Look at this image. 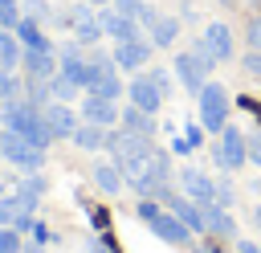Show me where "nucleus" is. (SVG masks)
<instances>
[{
	"label": "nucleus",
	"instance_id": "ea45409f",
	"mask_svg": "<svg viewBox=\"0 0 261 253\" xmlns=\"http://www.w3.org/2000/svg\"><path fill=\"white\" fill-rule=\"evenodd\" d=\"M82 253H114V245H110V237H98V241H90Z\"/></svg>",
	"mask_w": 261,
	"mask_h": 253
},
{
	"label": "nucleus",
	"instance_id": "7c9ffc66",
	"mask_svg": "<svg viewBox=\"0 0 261 253\" xmlns=\"http://www.w3.org/2000/svg\"><path fill=\"white\" fill-rule=\"evenodd\" d=\"M147 78L155 82V90H159L163 98H171V90H175V73H167V69H147Z\"/></svg>",
	"mask_w": 261,
	"mask_h": 253
},
{
	"label": "nucleus",
	"instance_id": "6ab92c4d",
	"mask_svg": "<svg viewBox=\"0 0 261 253\" xmlns=\"http://www.w3.org/2000/svg\"><path fill=\"white\" fill-rule=\"evenodd\" d=\"M126 94H130V106H139V110H147V114H155V110L167 102L147 73H143V78H130V82H126Z\"/></svg>",
	"mask_w": 261,
	"mask_h": 253
},
{
	"label": "nucleus",
	"instance_id": "79ce46f5",
	"mask_svg": "<svg viewBox=\"0 0 261 253\" xmlns=\"http://www.w3.org/2000/svg\"><path fill=\"white\" fill-rule=\"evenodd\" d=\"M204 135H208V131H204V127H188V131H184V139H188V143H192V147H196V143H200V139H204Z\"/></svg>",
	"mask_w": 261,
	"mask_h": 253
},
{
	"label": "nucleus",
	"instance_id": "b1692460",
	"mask_svg": "<svg viewBox=\"0 0 261 253\" xmlns=\"http://www.w3.org/2000/svg\"><path fill=\"white\" fill-rule=\"evenodd\" d=\"M118 127L155 139V114H147V110H139V106H122V110H118Z\"/></svg>",
	"mask_w": 261,
	"mask_h": 253
},
{
	"label": "nucleus",
	"instance_id": "a878e982",
	"mask_svg": "<svg viewBox=\"0 0 261 253\" xmlns=\"http://www.w3.org/2000/svg\"><path fill=\"white\" fill-rule=\"evenodd\" d=\"M20 57H24V45L16 41V33L0 29V69H20Z\"/></svg>",
	"mask_w": 261,
	"mask_h": 253
},
{
	"label": "nucleus",
	"instance_id": "39448f33",
	"mask_svg": "<svg viewBox=\"0 0 261 253\" xmlns=\"http://www.w3.org/2000/svg\"><path fill=\"white\" fill-rule=\"evenodd\" d=\"M212 163H216L224 175H232V171H241V167L249 163V139H245L241 127L228 122V127L216 135V143H212Z\"/></svg>",
	"mask_w": 261,
	"mask_h": 253
},
{
	"label": "nucleus",
	"instance_id": "a18cd8bd",
	"mask_svg": "<svg viewBox=\"0 0 261 253\" xmlns=\"http://www.w3.org/2000/svg\"><path fill=\"white\" fill-rule=\"evenodd\" d=\"M253 220H257V229H261V204H257V208H253Z\"/></svg>",
	"mask_w": 261,
	"mask_h": 253
},
{
	"label": "nucleus",
	"instance_id": "a19ab883",
	"mask_svg": "<svg viewBox=\"0 0 261 253\" xmlns=\"http://www.w3.org/2000/svg\"><path fill=\"white\" fill-rule=\"evenodd\" d=\"M167 151H171V155H188V151H192V143H188V139H184V135H175V139H171V147H167Z\"/></svg>",
	"mask_w": 261,
	"mask_h": 253
},
{
	"label": "nucleus",
	"instance_id": "6e6552de",
	"mask_svg": "<svg viewBox=\"0 0 261 253\" xmlns=\"http://www.w3.org/2000/svg\"><path fill=\"white\" fill-rule=\"evenodd\" d=\"M171 73H175V82H179L188 94H200V90H204V82L212 78V69L200 61V53H196V49H184V53H175V61H171Z\"/></svg>",
	"mask_w": 261,
	"mask_h": 253
},
{
	"label": "nucleus",
	"instance_id": "c9c22d12",
	"mask_svg": "<svg viewBox=\"0 0 261 253\" xmlns=\"http://www.w3.org/2000/svg\"><path fill=\"white\" fill-rule=\"evenodd\" d=\"M24 16H33V20L45 24V20H49V4H45V0H24Z\"/></svg>",
	"mask_w": 261,
	"mask_h": 253
},
{
	"label": "nucleus",
	"instance_id": "c756f323",
	"mask_svg": "<svg viewBox=\"0 0 261 253\" xmlns=\"http://www.w3.org/2000/svg\"><path fill=\"white\" fill-rule=\"evenodd\" d=\"M20 212H24V208H20V200H16V196H0V229H12Z\"/></svg>",
	"mask_w": 261,
	"mask_h": 253
},
{
	"label": "nucleus",
	"instance_id": "f704fd0d",
	"mask_svg": "<svg viewBox=\"0 0 261 253\" xmlns=\"http://www.w3.org/2000/svg\"><path fill=\"white\" fill-rule=\"evenodd\" d=\"M241 69H245L249 78H257V82H261V49H249V53H245V61H241Z\"/></svg>",
	"mask_w": 261,
	"mask_h": 253
},
{
	"label": "nucleus",
	"instance_id": "423d86ee",
	"mask_svg": "<svg viewBox=\"0 0 261 253\" xmlns=\"http://www.w3.org/2000/svg\"><path fill=\"white\" fill-rule=\"evenodd\" d=\"M0 155H4L12 167H20V171H41V167H45V147H33L29 139L4 131V127H0Z\"/></svg>",
	"mask_w": 261,
	"mask_h": 253
},
{
	"label": "nucleus",
	"instance_id": "4be33fe9",
	"mask_svg": "<svg viewBox=\"0 0 261 253\" xmlns=\"http://www.w3.org/2000/svg\"><path fill=\"white\" fill-rule=\"evenodd\" d=\"M90 175H94V188H98L102 196H118V192L126 188V175H122L118 163H98Z\"/></svg>",
	"mask_w": 261,
	"mask_h": 253
},
{
	"label": "nucleus",
	"instance_id": "7ed1b4c3",
	"mask_svg": "<svg viewBox=\"0 0 261 253\" xmlns=\"http://www.w3.org/2000/svg\"><path fill=\"white\" fill-rule=\"evenodd\" d=\"M171 180H175V155H171V151H163V147H155V151H151V159L143 163V171H139V175H130L126 184H130L139 196H151V200H155L163 188H171Z\"/></svg>",
	"mask_w": 261,
	"mask_h": 253
},
{
	"label": "nucleus",
	"instance_id": "e433bc0d",
	"mask_svg": "<svg viewBox=\"0 0 261 253\" xmlns=\"http://www.w3.org/2000/svg\"><path fill=\"white\" fill-rule=\"evenodd\" d=\"M245 139H249V163L261 167V131H249Z\"/></svg>",
	"mask_w": 261,
	"mask_h": 253
},
{
	"label": "nucleus",
	"instance_id": "9b49d317",
	"mask_svg": "<svg viewBox=\"0 0 261 253\" xmlns=\"http://www.w3.org/2000/svg\"><path fill=\"white\" fill-rule=\"evenodd\" d=\"M147 229H151V233H155L163 245H179V249H184V245L196 237V233H192V229H188V224H184V220H179L171 208H159V212L147 220Z\"/></svg>",
	"mask_w": 261,
	"mask_h": 253
},
{
	"label": "nucleus",
	"instance_id": "c03bdc74",
	"mask_svg": "<svg viewBox=\"0 0 261 253\" xmlns=\"http://www.w3.org/2000/svg\"><path fill=\"white\" fill-rule=\"evenodd\" d=\"M188 253H224V249H220V245H212V241H208V245H200V249H188Z\"/></svg>",
	"mask_w": 261,
	"mask_h": 253
},
{
	"label": "nucleus",
	"instance_id": "f3484780",
	"mask_svg": "<svg viewBox=\"0 0 261 253\" xmlns=\"http://www.w3.org/2000/svg\"><path fill=\"white\" fill-rule=\"evenodd\" d=\"M204 224H208V237H212V241H237V237H241L232 208H220V204H204Z\"/></svg>",
	"mask_w": 261,
	"mask_h": 253
},
{
	"label": "nucleus",
	"instance_id": "f8f14e48",
	"mask_svg": "<svg viewBox=\"0 0 261 253\" xmlns=\"http://www.w3.org/2000/svg\"><path fill=\"white\" fill-rule=\"evenodd\" d=\"M98 24H102V33H106L110 41H139V37H143V24H139L135 16L114 12L110 4H106V8H98Z\"/></svg>",
	"mask_w": 261,
	"mask_h": 253
},
{
	"label": "nucleus",
	"instance_id": "f03ea898",
	"mask_svg": "<svg viewBox=\"0 0 261 253\" xmlns=\"http://www.w3.org/2000/svg\"><path fill=\"white\" fill-rule=\"evenodd\" d=\"M41 110H45V106H33V102H24V98L0 102V122H4V131L29 139L33 147H49L53 139H49V131H45V114H41Z\"/></svg>",
	"mask_w": 261,
	"mask_h": 253
},
{
	"label": "nucleus",
	"instance_id": "5701e85b",
	"mask_svg": "<svg viewBox=\"0 0 261 253\" xmlns=\"http://www.w3.org/2000/svg\"><path fill=\"white\" fill-rule=\"evenodd\" d=\"M12 33H16V41H20L24 49H53V41H49L45 29H41V20H33V16H20V24H16Z\"/></svg>",
	"mask_w": 261,
	"mask_h": 253
},
{
	"label": "nucleus",
	"instance_id": "2f4dec72",
	"mask_svg": "<svg viewBox=\"0 0 261 253\" xmlns=\"http://www.w3.org/2000/svg\"><path fill=\"white\" fill-rule=\"evenodd\" d=\"M216 204L220 208H237V188L228 180H216Z\"/></svg>",
	"mask_w": 261,
	"mask_h": 253
},
{
	"label": "nucleus",
	"instance_id": "bb28decb",
	"mask_svg": "<svg viewBox=\"0 0 261 253\" xmlns=\"http://www.w3.org/2000/svg\"><path fill=\"white\" fill-rule=\"evenodd\" d=\"M175 37H179V20L175 16H159L155 29H151V45L163 49V45H175Z\"/></svg>",
	"mask_w": 261,
	"mask_h": 253
},
{
	"label": "nucleus",
	"instance_id": "f257e3e1",
	"mask_svg": "<svg viewBox=\"0 0 261 253\" xmlns=\"http://www.w3.org/2000/svg\"><path fill=\"white\" fill-rule=\"evenodd\" d=\"M106 151H110V163L122 167V175H139L143 163L151 159L155 151V139L151 135H135V131H122V127H110L106 131Z\"/></svg>",
	"mask_w": 261,
	"mask_h": 253
},
{
	"label": "nucleus",
	"instance_id": "4468645a",
	"mask_svg": "<svg viewBox=\"0 0 261 253\" xmlns=\"http://www.w3.org/2000/svg\"><path fill=\"white\" fill-rule=\"evenodd\" d=\"M151 37H139V41H114V65L118 69H126V73H135V69H143L147 65V57H151Z\"/></svg>",
	"mask_w": 261,
	"mask_h": 253
},
{
	"label": "nucleus",
	"instance_id": "cd10ccee",
	"mask_svg": "<svg viewBox=\"0 0 261 253\" xmlns=\"http://www.w3.org/2000/svg\"><path fill=\"white\" fill-rule=\"evenodd\" d=\"M16 98H24V78H16V69H0V102Z\"/></svg>",
	"mask_w": 261,
	"mask_h": 253
},
{
	"label": "nucleus",
	"instance_id": "473e14b6",
	"mask_svg": "<svg viewBox=\"0 0 261 253\" xmlns=\"http://www.w3.org/2000/svg\"><path fill=\"white\" fill-rule=\"evenodd\" d=\"M20 245H24V237L16 229H0V253H20Z\"/></svg>",
	"mask_w": 261,
	"mask_h": 253
},
{
	"label": "nucleus",
	"instance_id": "a211bd4d",
	"mask_svg": "<svg viewBox=\"0 0 261 253\" xmlns=\"http://www.w3.org/2000/svg\"><path fill=\"white\" fill-rule=\"evenodd\" d=\"M69 29H73L77 45H94V41H102V37H106V33H102V24H98V8H94V4H82V8H73V16H69Z\"/></svg>",
	"mask_w": 261,
	"mask_h": 253
},
{
	"label": "nucleus",
	"instance_id": "37998d69",
	"mask_svg": "<svg viewBox=\"0 0 261 253\" xmlns=\"http://www.w3.org/2000/svg\"><path fill=\"white\" fill-rule=\"evenodd\" d=\"M237 253H261V241H241L237 237Z\"/></svg>",
	"mask_w": 261,
	"mask_h": 253
},
{
	"label": "nucleus",
	"instance_id": "9d476101",
	"mask_svg": "<svg viewBox=\"0 0 261 253\" xmlns=\"http://www.w3.org/2000/svg\"><path fill=\"white\" fill-rule=\"evenodd\" d=\"M41 114H45V131H49V139H53V143L73 139V131H77V122H82V118H77V110H73L69 102H57V98H53Z\"/></svg>",
	"mask_w": 261,
	"mask_h": 253
},
{
	"label": "nucleus",
	"instance_id": "2eb2a0df",
	"mask_svg": "<svg viewBox=\"0 0 261 253\" xmlns=\"http://www.w3.org/2000/svg\"><path fill=\"white\" fill-rule=\"evenodd\" d=\"M82 122H94V127H118V102L114 98H98V94H82Z\"/></svg>",
	"mask_w": 261,
	"mask_h": 253
},
{
	"label": "nucleus",
	"instance_id": "20e7f679",
	"mask_svg": "<svg viewBox=\"0 0 261 253\" xmlns=\"http://www.w3.org/2000/svg\"><path fill=\"white\" fill-rule=\"evenodd\" d=\"M228 90L220 82H204V90L196 94V110H200V127L208 135H220L228 127Z\"/></svg>",
	"mask_w": 261,
	"mask_h": 253
},
{
	"label": "nucleus",
	"instance_id": "dca6fc26",
	"mask_svg": "<svg viewBox=\"0 0 261 253\" xmlns=\"http://www.w3.org/2000/svg\"><path fill=\"white\" fill-rule=\"evenodd\" d=\"M20 73H24L29 82H49V78L57 73V49H24Z\"/></svg>",
	"mask_w": 261,
	"mask_h": 253
},
{
	"label": "nucleus",
	"instance_id": "0eeeda50",
	"mask_svg": "<svg viewBox=\"0 0 261 253\" xmlns=\"http://www.w3.org/2000/svg\"><path fill=\"white\" fill-rule=\"evenodd\" d=\"M86 94H98V98H114V102H118L122 78H118L114 57H106V53H94V57H90V86H86Z\"/></svg>",
	"mask_w": 261,
	"mask_h": 253
},
{
	"label": "nucleus",
	"instance_id": "4c0bfd02",
	"mask_svg": "<svg viewBox=\"0 0 261 253\" xmlns=\"http://www.w3.org/2000/svg\"><path fill=\"white\" fill-rule=\"evenodd\" d=\"M245 41H249V49H261V16H253V20H249Z\"/></svg>",
	"mask_w": 261,
	"mask_h": 253
},
{
	"label": "nucleus",
	"instance_id": "ddd939ff",
	"mask_svg": "<svg viewBox=\"0 0 261 253\" xmlns=\"http://www.w3.org/2000/svg\"><path fill=\"white\" fill-rule=\"evenodd\" d=\"M57 73H65V78L86 94V86H90V57H82V45H61V53H57Z\"/></svg>",
	"mask_w": 261,
	"mask_h": 253
},
{
	"label": "nucleus",
	"instance_id": "aec40b11",
	"mask_svg": "<svg viewBox=\"0 0 261 253\" xmlns=\"http://www.w3.org/2000/svg\"><path fill=\"white\" fill-rule=\"evenodd\" d=\"M204 45H208V53H212L216 61H228V57H232V29H228L224 20H212V24L204 29Z\"/></svg>",
	"mask_w": 261,
	"mask_h": 253
},
{
	"label": "nucleus",
	"instance_id": "49530a36",
	"mask_svg": "<svg viewBox=\"0 0 261 253\" xmlns=\"http://www.w3.org/2000/svg\"><path fill=\"white\" fill-rule=\"evenodd\" d=\"M0 4H12V0H0Z\"/></svg>",
	"mask_w": 261,
	"mask_h": 253
},
{
	"label": "nucleus",
	"instance_id": "72a5a7b5",
	"mask_svg": "<svg viewBox=\"0 0 261 253\" xmlns=\"http://www.w3.org/2000/svg\"><path fill=\"white\" fill-rule=\"evenodd\" d=\"M110 8L122 12V16H135V20H139V12L147 8V0H110Z\"/></svg>",
	"mask_w": 261,
	"mask_h": 253
},
{
	"label": "nucleus",
	"instance_id": "c85d7f7f",
	"mask_svg": "<svg viewBox=\"0 0 261 253\" xmlns=\"http://www.w3.org/2000/svg\"><path fill=\"white\" fill-rule=\"evenodd\" d=\"M49 90H53V98H57V102H69L73 94H82V90H77L65 73H53V78H49Z\"/></svg>",
	"mask_w": 261,
	"mask_h": 253
},
{
	"label": "nucleus",
	"instance_id": "58836bf2",
	"mask_svg": "<svg viewBox=\"0 0 261 253\" xmlns=\"http://www.w3.org/2000/svg\"><path fill=\"white\" fill-rule=\"evenodd\" d=\"M29 241H37V245H45V241H53V237H49V229H45L41 220H33V229H29Z\"/></svg>",
	"mask_w": 261,
	"mask_h": 253
},
{
	"label": "nucleus",
	"instance_id": "393cba45",
	"mask_svg": "<svg viewBox=\"0 0 261 253\" xmlns=\"http://www.w3.org/2000/svg\"><path fill=\"white\" fill-rule=\"evenodd\" d=\"M73 147H82V151H102V147H106V127L77 122V131H73Z\"/></svg>",
	"mask_w": 261,
	"mask_h": 253
},
{
	"label": "nucleus",
	"instance_id": "412c9836",
	"mask_svg": "<svg viewBox=\"0 0 261 253\" xmlns=\"http://www.w3.org/2000/svg\"><path fill=\"white\" fill-rule=\"evenodd\" d=\"M45 188H49V180H45L41 171H29L24 180H16V192H12V196L20 200V208H24V212H33V208L41 204V196H45Z\"/></svg>",
	"mask_w": 261,
	"mask_h": 253
},
{
	"label": "nucleus",
	"instance_id": "1a4fd4ad",
	"mask_svg": "<svg viewBox=\"0 0 261 253\" xmlns=\"http://www.w3.org/2000/svg\"><path fill=\"white\" fill-rule=\"evenodd\" d=\"M175 180H179V192H184L188 200H196V204H216V175H208V171H200V167H179Z\"/></svg>",
	"mask_w": 261,
	"mask_h": 253
}]
</instances>
